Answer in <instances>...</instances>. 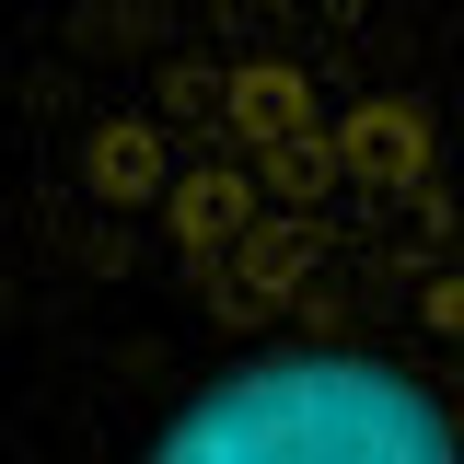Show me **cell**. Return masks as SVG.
Instances as JSON below:
<instances>
[{"instance_id": "1", "label": "cell", "mask_w": 464, "mask_h": 464, "mask_svg": "<svg viewBox=\"0 0 464 464\" xmlns=\"http://www.w3.org/2000/svg\"><path fill=\"white\" fill-rule=\"evenodd\" d=\"M174 464H441L453 430L383 360H256L163 430Z\"/></svg>"}, {"instance_id": "2", "label": "cell", "mask_w": 464, "mask_h": 464, "mask_svg": "<svg viewBox=\"0 0 464 464\" xmlns=\"http://www.w3.org/2000/svg\"><path fill=\"white\" fill-rule=\"evenodd\" d=\"M244 128H302V82L290 70H244Z\"/></svg>"}, {"instance_id": "3", "label": "cell", "mask_w": 464, "mask_h": 464, "mask_svg": "<svg viewBox=\"0 0 464 464\" xmlns=\"http://www.w3.org/2000/svg\"><path fill=\"white\" fill-rule=\"evenodd\" d=\"M174 221H186V232H232V221H244V198H232V174H198V186L174 198Z\"/></svg>"}, {"instance_id": "4", "label": "cell", "mask_w": 464, "mask_h": 464, "mask_svg": "<svg viewBox=\"0 0 464 464\" xmlns=\"http://www.w3.org/2000/svg\"><path fill=\"white\" fill-rule=\"evenodd\" d=\"M348 151H360V163H418V128H406V116H360Z\"/></svg>"}, {"instance_id": "5", "label": "cell", "mask_w": 464, "mask_h": 464, "mask_svg": "<svg viewBox=\"0 0 464 464\" xmlns=\"http://www.w3.org/2000/svg\"><path fill=\"white\" fill-rule=\"evenodd\" d=\"M105 174H116V198H140V186H151V140L116 128V140H105Z\"/></svg>"}]
</instances>
